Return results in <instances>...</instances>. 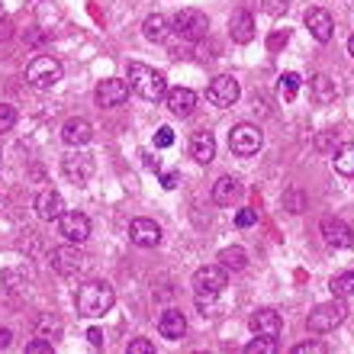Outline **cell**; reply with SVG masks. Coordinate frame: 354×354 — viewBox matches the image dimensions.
<instances>
[{"mask_svg": "<svg viewBox=\"0 0 354 354\" xmlns=\"http://www.w3.org/2000/svg\"><path fill=\"white\" fill-rule=\"evenodd\" d=\"M113 303H116V293H113V287L106 283V280H87V283H81L75 293V306L81 316L87 319H100L106 316L113 309Z\"/></svg>", "mask_w": 354, "mask_h": 354, "instance_id": "6da1fadb", "label": "cell"}, {"mask_svg": "<svg viewBox=\"0 0 354 354\" xmlns=\"http://www.w3.org/2000/svg\"><path fill=\"white\" fill-rule=\"evenodd\" d=\"M129 91L139 93L142 100L158 103V100H165V93H168V81H165V75H158L155 68L142 65V62H132L129 65Z\"/></svg>", "mask_w": 354, "mask_h": 354, "instance_id": "7a4b0ae2", "label": "cell"}, {"mask_svg": "<svg viewBox=\"0 0 354 354\" xmlns=\"http://www.w3.org/2000/svg\"><path fill=\"white\" fill-rule=\"evenodd\" d=\"M345 319H348V303L342 297H335L332 303H322V306H316L313 313H309L306 328L309 332H316V335H326V332H332V328L342 326Z\"/></svg>", "mask_w": 354, "mask_h": 354, "instance_id": "3957f363", "label": "cell"}, {"mask_svg": "<svg viewBox=\"0 0 354 354\" xmlns=\"http://www.w3.org/2000/svg\"><path fill=\"white\" fill-rule=\"evenodd\" d=\"M62 81V62L52 55H36L26 65V84L36 91H52Z\"/></svg>", "mask_w": 354, "mask_h": 354, "instance_id": "277c9868", "label": "cell"}, {"mask_svg": "<svg viewBox=\"0 0 354 354\" xmlns=\"http://www.w3.org/2000/svg\"><path fill=\"white\" fill-rule=\"evenodd\" d=\"M261 145H264V136L258 126H252V122H239V126L229 132V149H232L235 155H242V158L258 155Z\"/></svg>", "mask_w": 354, "mask_h": 354, "instance_id": "5b68a950", "label": "cell"}, {"mask_svg": "<svg viewBox=\"0 0 354 354\" xmlns=\"http://www.w3.org/2000/svg\"><path fill=\"white\" fill-rule=\"evenodd\" d=\"M52 270H55V274H62V277H77V274H84V270H87L84 252H81L75 242L55 248V252H52Z\"/></svg>", "mask_w": 354, "mask_h": 354, "instance_id": "8992f818", "label": "cell"}, {"mask_svg": "<svg viewBox=\"0 0 354 354\" xmlns=\"http://www.w3.org/2000/svg\"><path fill=\"white\" fill-rule=\"evenodd\" d=\"M174 32L187 42H200L209 32V17L200 13V10H180L174 17Z\"/></svg>", "mask_w": 354, "mask_h": 354, "instance_id": "52a82bcc", "label": "cell"}, {"mask_svg": "<svg viewBox=\"0 0 354 354\" xmlns=\"http://www.w3.org/2000/svg\"><path fill=\"white\" fill-rule=\"evenodd\" d=\"M229 287V270L223 268V264H206V268H200L194 274V290L196 293H223V290Z\"/></svg>", "mask_w": 354, "mask_h": 354, "instance_id": "ba28073f", "label": "cell"}, {"mask_svg": "<svg viewBox=\"0 0 354 354\" xmlns=\"http://www.w3.org/2000/svg\"><path fill=\"white\" fill-rule=\"evenodd\" d=\"M58 229H62V235H65L68 242H75V245H84L91 239V219L84 213H77V209H71V213L65 209V213L58 216Z\"/></svg>", "mask_w": 354, "mask_h": 354, "instance_id": "9c48e42d", "label": "cell"}, {"mask_svg": "<svg viewBox=\"0 0 354 354\" xmlns=\"http://www.w3.org/2000/svg\"><path fill=\"white\" fill-rule=\"evenodd\" d=\"M239 81H235L232 75H219L209 81V87H206V100L213 103V106H232L235 100H239Z\"/></svg>", "mask_w": 354, "mask_h": 354, "instance_id": "30bf717a", "label": "cell"}, {"mask_svg": "<svg viewBox=\"0 0 354 354\" xmlns=\"http://www.w3.org/2000/svg\"><path fill=\"white\" fill-rule=\"evenodd\" d=\"M62 171H65V177L68 180H71V184H87V180H91L93 177V158L91 155H87V151H71V155H68L65 161H62Z\"/></svg>", "mask_w": 354, "mask_h": 354, "instance_id": "8fae6325", "label": "cell"}, {"mask_svg": "<svg viewBox=\"0 0 354 354\" xmlns=\"http://www.w3.org/2000/svg\"><path fill=\"white\" fill-rule=\"evenodd\" d=\"M93 100L100 103V106H122V103L129 100V84L120 81V77H106L97 84L93 91Z\"/></svg>", "mask_w": 354, "mask_h": 354, "instance_id": "7c38bea8", "label": "cell"}, {"mask_svg": "<svg viewBox=\"0 0 354 354\" xmlns=\"http://www.w3.org/2000/svg\"><path fill=\"white\" fill-rule=\"evenodd\" d=\"M319 229H322V239H326V245H332V248H351V245H354L351 225L342 223V219H335V216H326Z\"/></svg>", "mask_w": 354, "mask_h": 354, "instance_id": "4fadbf2b", "label": "cell"}, {"mask_svg": "<svg viewBox=\"0 0 354 354\" xmlns=\"http://www.w3.org/2000/svg\"><path fill=\"white\" fill-rule=\"evenodd\" d=\"M129 239H132V245H139V248H155V245L161 242V225L155 223V219L139 216V219H132V225H129Z\"/></svg>", "mask_w": 354, "mask_h": 354, "instance_id": "5bb4252c", "label": "cell"}, {"mask_svg": "<svg viewBox=\"0 0 354 354\" xmlns=\"http://www.w3.org/2000/svg\"><path fill=\"white\" fill-rule=\"evenodd\" d=\"M36 216L42 219V223H58V216L65 213V200H62V194L58 190H42V194L36 196Z\"/></svg>", "mask_w": 354, "mask_h": 354, "instance_id": "9a60e30c", "label": "cell"}, {"mask_svg": "<svg viewBox=\"0 0 354 354\" xmlns=\"http://www.w3.org/2000/svg\"><path fill=\"white\" fill-rule=\"evenodd\" d=\"M306 29L313 32V39L316 42H328V39L335 36V19H332V13L322 7H313L306 13Z\"/></svg>", "mask_w": 354, "mask_h": 354, "instance_id": "2e32d148", "label": "cell"}, {"mask_svg": "<svg viewBox=\"0 0 354 354\" xmlns=\"http://www.w3.org/2000/svg\"><path fill=\"white\" fill-rule=\"evenodd\" d=\"M252 332L261 338H277L283 332V319L277 309H258L252 316Z\"/></svg>", "mask_w": 354, "mask_h": 354, "instance_id": "e0dca14e", "label": "cell"}, {"mask_svg": "<svg viewBox=\"0 0 354 354\" xmlns=\"http://www.w3.org/2000/svg\"><path fill=\"white\" fill-rule=\"evenodd\" d=\"M62 139H65L71 149H84L87 142L93 139V126L87 120H81V116H75V120H68L65 126H62Z\"/></svg>", "mask_w": 354, "mask_h": 354, "instance_id": "ac0fdd59", "label": "cell"}, {"mask_svg": "<svg viewBox=\"0 0 354 354\" xmlns=\"http://www.w3.org/2000/svg\"><path fill=\"white\" fill-rule=\"evenodd\" d=\"M187 332V319L180 309H165L158 319V335L168 338V342H180Z\"/></svg>", "mask_w": 354, "mask_h": 354, "instance_id": "d6986e66", "label": "cell"}, {"mask_svg": "<svg viewBox=\"0 0 354 354\" xmlns=\"http://www.w3.org/2000/svg\"><path fill=\"white\" fill-rule=\"evenodd\" d=\"M229 36H232V42H239V46H245V42L254 39V17L248 10H235L232 17H229Z\"/></svg>", "mask_w": 354, "mask_h": 354, "instance_id": "ffe728a7", "label": "cell"}, {"mask_svg": "<svg viewBox=\"0 0 354 354\" xmlns=\"http://www.w3.org/2000/svg\"><path fill=\"white\" fill-rule=\"evenodd\" d=\"M165 100H168V110L174 113V116H190L194 113V106H196V93L190 91V87H174V91H168L165 93Z\"/></svg>", "mask_w": 354, "mask_h": 354, "instance_id": "44dd1931", "label": "cell"}, {"mask_svg": "<svg viewBox=\"0 0 354 354\" xmlns=\"http://www.w3.org/2000/svg\"><path fill=\"white\" fill-rule=\"evenodd\" d=\"M242 196V180L239 177H219L213 184V203H219V206H232L235 200Z\"/></svg>", "mask_w": 354, "mask_h": 354, "instance_id": "7402d4cb", "label": "cell"}, {"mask_svg": "<svg viewBox=\"0 0 354 354\" xmlns=\"http://www.w3.org/2000/svg\"><path fill=\"white\" fill-rule=\"evenodd\" d=\"M190 158L196 165H209L216 158V139L213 132H196L194 139H190Z\"/></svg>", "mask_w": 354, "mask_h": 354, "instance_id": "603a6c76", "label": "cell"}, {"mask_svg": "<svg viewBox=\"0 0 354 354\" xmlns=\"http://www.w3.org/2000/svg\"><path fill=\"white\" fill-rule=\"evenodd\" d=\"M309 93H313V100L319 103V106H328V103H335V81L328 75H316L309 77Z\"/></svg>", "mask_w": 354, "mask_h": 354, "instance_id": "cb8c5ba5", "label": "cell"}, {"mask_svg": "<svg viewBox=\"0 0 354 354\" xmlns=\"http://www.w3.org/2000/svg\"><path fill=\"white\" fill-rule=\"evenodd\" d=\"M171 32V23L168 17H161V13H151V17H145V23H142V36L149 39V42H165Z\"/></svg>", "mask_w": 354, "mask_h": 354, "instance_id": "d4e9b609", "label": "cell"}, {"mask_svg": "<svg viewBox=\"0 0 354 354\" xmlns=\"http://www.w3.org/2000/svg\"><path fill=\"white\" fill-rule=\"evenodd\" d=\"M216 261L223 264L225 270H245V268H248V254H245V248H239V245H232V248H223Z\"/></svg>", "mask_w": 354, "mask_h": 354, "instance_id": "484cf974", "label": "cell"}, {"mask_svg": "<svg viewBox=\"0 0 354 354\" xmlns=\"http://www.w3.org/2000/svg\"><path fill=\"white\" fill-rule=\"evenodd\" d=\"M332 165H335V171L342 177H354V142H348V145H342V149L335 151Z\"/></svg>", "mask_w": 354, "mask_h": 354, "instance_id": "4316f807", "label": "cell"}, {"mask_svg": "<svg viewBox=\"0 0 354 354\" xmlns=\"http://www.w3.org/2000/svg\"><path fill=\"white\" fill-rule=\"evenodd\" d=\"M328 290H332V297H354V270H345V274H335L332 277V283H328Z\"/></svg>", "mask_w": 354, "mask_h": 354, "instance_id": "83f0119b", "label": "cell"}, {"mask_svg": "<svg viewBox=\"0 0 354 354\" xmlns=\"http://www.w3.org/2000/svg\"><path fill=\"white\" fill-rule=\"evenodd\" d=\"M36 335H42V338H48V342H52V338L62 335V322H58L52 313H42V316L36 319Z\"/></svg>", "mask_w": 354, "mask_h": 354, "instance_id": "f1b7e54d", "label": "cell"}, {"mask_svg": "<svg viewBox=\"0 0 354 354\" xmlns=\"http://www.w3.org/2000/svg\"><path fill=\"white\" fill-rule=\"evenodd\" d=\"M277 93H280V100H293V97L299 93V75H293V71H287V75H280Z\"/></svg>", "mask_w": 354, "mask_h": 354, "instance_id": "f546056e", "label": "cell"}, {"mask_svg": "<svg viewBox=\"0 0 354 354\" xmlns=\"http://www.w3.org/2000/svg\"><path fill=\"white\" fill-rule=\"evenodd\" d=\"M283 209H290V213H303V209H306V196H303V190L290 187L287 194H283Z\"/></svg>", "mask_w": 354, "mask_h": 354, "instance_id": "4dcf8cb0", "label": "cell"}, {"mask_svg": "<svg viewBox=\"0 0 354 354\" xmlns=\"http://www.w3.org/2000/svg\"><path fill=\"white\" fill-rule=\"evenodd\" d=\"M245 351L248 354H277V342H274V338H254V342H248V345H245Z\"/></svg>", "mask_w": 354, "mask_h": 354, "instance_id": "1f68e13d", "label": "cell"}, {"mask_svg": "<svg viewBox=\"0 0 354 354\" xmlns=\"http://www.w3.org/2000/svg\"><path fill=\"white\" fill-rule=\"evenodd\" d=\"M196 309H200V316H216V293H196Z\"/></svg>", "mask_w": 354, "mask_h": 354, "instance_id": "d6a6232c", "label": "cell"}, {"mask_svg": "<svg viewBox=\"0 0 354 354\" xmlns=\"http://www.w3.org/2000/svg\"><path fill=\"white\" fill-rule=\"evenodd\" d=\"M17 126V110L7 106V103H0V132H10Z\"/></svg>", "mask_w": 354, "mask_h": 354, "instance_id": "836d02e7", "label": "cell"}, {"mask_svg": "<svg viewBox=\"0 0 354 354\" xmlns=\"http://www.w3.org/2000/svg\"><path fill=\"white\" fill-rule=\"evenodd\" d=\"M261 7H264L268 17H283L287 7H290V0H261Z\"/></svg>", "mask_w": 354, "mask_h": 354, "instance_id": "e575fe53", "label": "cell"}, {"mask_svg": "<svg viewBox=\"0 0 354 354\" xmlns=\"http://www.w3.org/2000/svg\"><path fill=\"white\" fill-rule=\"evenodd\" d=\"M174 145V132L168 129V126H161L158 132H155V149H171Z\"/></svg>", "mask_w": 354, "mask_h": 354, "instance_id": "d590c367", "label": "cell"}, {"mask_svg": "<svg viewBox=\"0 0 354 354\" xmlns=\"http://www.w3.org/2000/svg\"><path fill=\"white\" fill-rule=\"evenodd\" d=\"M129 354H155V345H151L149 338H136V342H129V348H126Z\"/></svg>", "mask_w": 354, "mask_h": 354, "instance_id": "8d00e7d4", "label": "cell"}, {"mask_svg": "<svg viewBox=\"0 0 354 354\" xmlns=\"http://www.w3.org/2000/svg\"><path fill=\"white\" fill-rule=\"evenodd\" d=\"M258 223V213H254V209H239V213H235V225H239V229H248V225H254Z\"/></svg>", "mask_w": 354, "mask_h": 354, "instance_id": "74e56055", "label": "cell"}, {"mask_svg": "<svg viewBox=\"0 0 354 354\" xmlns=\"http://www.w3.org/2000/svg\"><path fill=\"white\" fill-rule=\"evenodd\" d=\"M26 354H52V342L39 335L36 342H29V345H26Z\"/></svg>", "mask_w": 354, "mask_h": 354, "instance_id": "f35d334b", "label": "cell"}, {"mask_svg": "<svg viewBox=\"0 0 354 354\" xmlns=\"http://www.w3.org/2000/svg\"><path fill=\"white\" fill-rule=\"evenodd\" d=\"M328 348L322 345V342H303V345L293 348V354H326Z\"/></svg>", "mask_w": 354, "mask_h": 354, "instance_id": "ab89813d", "label": "cell"}, {"mask_svg": "<svg viewBox=\"0 0 354 354\" xmlns=\"http://www.w3.org/2000/svg\"><path fill=\"white\" fill-rule=\"evenodd\" d=\"M177 184H180V174H177V171H168V174H161V187H165V190H174Z\"/></svg>", "mask_w": 354, "mask_h": 354, "instance_id": "60d3db41", "label": "cell"}, {"mask_svg": "<svg viewBox=\"0 0 354 354\" xmlns=\"http://www.w3.org/2000/svg\"><path fill=\"white\" fill-rule=\"evenodd\" d=\"M87 342H91L93 348H103V332L100 328H91V332H87Z\"/></svg>", "mask_w": 354, "mask_h": 354, "instance_id": "b9f144b4", "label": "cell"}, {"mask_svg": "<svg viewBox=\"0 0 354 354\" xmlns=\"http://www.w3.org/2000/svg\"><path fill=\"white\" fill-rule=\"evenodd\" d=\"M10 342H13V335H10V328H0V351H7Z\"/></svg>", "mask_w": 354, "mask_h": 354, "instance_id": "7bdbcfd3", "label": "cell"}, {"mask_svg": "<svg viewBox=\"0 0 354 354\" xmlns=\"http://www.w3.org/2000/svg\"><path fill=\"white\" fill-rule=\"evenodd\" d=\"M348 55H351V58H354V36H351V39H348Z\"/></svg>", "mask_w": 354, "mask_h": 354, "instance_id": "ee69618b", "label": "cell"}, {"mask_svg": "<svg viewBox=\"0 0 354 354\" xmlns=\"http://www.w3.org/2000/svg\"><path fill=\"white\" fill-rule=\"evenodd\" d=\"M0 19H3V3H0Z\"/></svg>", "mask_w": 354, "mask_h": 354, "instance_id": "f6af8a7d", "label": "cell"}]
</instances>
